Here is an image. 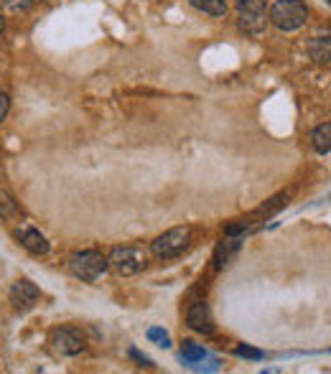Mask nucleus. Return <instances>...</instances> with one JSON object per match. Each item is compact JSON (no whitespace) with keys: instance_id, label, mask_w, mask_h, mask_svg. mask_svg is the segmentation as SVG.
I'll list each match as a JSON object with an SVG mask.
<instances>
[{"instance_id":"obj_1","label":"nucleus","mask_w":331,"mask_h":374,"mask_svg":"<svg viewBox=\"0 0 331 374\" xmlns=\"http://www.w3.org/2000/svg\"><path fill=\"white\" fill-rule=\"evenodd\" d=\"M268 21L280 31H298L301 26H306L308 8L303 0H278L268 13Z\"/></svg>"},{"instance_id":"obj_2","label":"nucleus","mask_w":331,"mask_h":374,"mask_svg":"<svg viewBox=\"0 0 331 374\" xmlns=\"http://www.w3.org/2000/svg\"><path fill=\"white\" fill-rule=\"evenodd\" d=\"M107 267H110L107 258H105L102 252H97V249H82V252H74L69 258L71 275L84 283H95Z\"/></svg>"},{"instance_id":"obj_3","label":"nucleus","mask_w":331,"mask_h":374,"mask_svg":"<svg viewBox=\"0 0 331 374\" xmlns=\"http://www.w3.org/2000/svg\"><path fill=\"white\" fill-rule=\"evenodd\" d=\"M189 240H191L189 226H174V229H168V232H163L161 237H156V240L150 242V252L161 260H174L189 247Z\"/></svg>"},{"instance_id":"obj_4","label":"nucleus","mask_w":331,"mask_h":374,"mask_svg":"<svg viewBox=\"0 0 331 374\" xmlns=\"http://www.w3.org/2000/svg\"><path fill=\"white\" fill-rule=\"evenodd\" d=\"M240 6V28L250 36H260L268 24L265 0H237Z\"/></svg>"},{"instance_id":"obj_5","label":"nucleus","mask_w":331,"mask_h":374,"mask_svg":"<svg viewBox=\"0 0 331 374\" xmlns=\"http://www.w3.org/2000/svg\"><path fill=\"white\" fill-rule=\"evenodd\" d=\"M110 267L123 278H130V275L141 273L145 267V252L141 247H115L107 258Z\"/></svg>"},{"instance_id":"obj_6","label":"nucleus","mask_w":331,"mask_h":374,"mask_svg":"<svg viewBox=\"0 0 331 374\" xmlns=\"http://www.w3.org/2000/svg\"><path fill=\"white\" fill-rule=\"evenodd\" d=\"M51 344L64 357H77L84 351V336L79 334L77 328H56L51 334Z\"/></svg>"},{"instance_id":"obj_7","label":"nucleus","mask_w":331,"mask_h":374,"mask_svg":"<svg viewBox=\"0 0 331 374\" xmlns=\"http://www.w3.org/2000/svg\"><path fill=\"white\" fill-rule=\"evenodd\" d=\"M8 296H10V303H13L16 311H31L33 305H36V301L41 298V290L36 288L31 280L21 278V280L13 283V288H10Z\"/></svg>"},{"instance_id":"obj_8","label":"nucleus","mask_w":331,"mask_h":374,"mask_svg":"<svg viewBox=\"0 0 331 374\" xmlns=\"http://www.w3.org/2000/svg\"><path fill=\"white\" fill-rule=\"evenodd\" d=\"M186 326L191 331H197V334H214V319L209 305L202 303V301L189 305V311H186Z\"/></svg>"},{"instance_id":"obj_9","label":"nucleus","mask_w":331,"mask_h":374,"mask_svg":"<svg viewBox=\"0 0 331 374\" xmlns=\"http://www.w3.org/2000/svg\"><path fill=\"white\" fill-rule=\"evenodd\" d=\"M16 240L24 244L31 255H46L48 252V240L39 229H33V226H24V229H18L16 232Z\"/></svg>"},{"instance_id":"obj_10","label":"nucleus","mask_w":331,"mask_h":374,"mask_svg":"<svg viewBox=\"0 0 331 374\" xmlns=\"http://www.w3.org/2000/svg\"><path fill=\"white\" fill-rule=\"evenodd\" d=\"M308 54L316 64H331V36H316L308 41Z\"/></svg>"},{"instance_id":"obj_11","label":"nucleus","mask_w":331,"mask_h":374,"mask_svg":"<svg viewBox=\"0 0 331 374\" xmlns=\"http://www.w3.org/2000/svg\"><path fill=\"white\" fill-rule=\"evenodd\" d=\"M311 145H314L316 153H331V123L319 125L314 133H311Z\"/></svg>"},{"instance_id":"obj_12","label":"nucleus","mask_w":331,"mask_h":374,"mask_svg":"<svg viewBox=\"0 0 331 374\" xmlns=\"http://www.w3.org/2000/svg\"><path fill=\"white\" fill-rule=\"evenodd\" d=\"M191 8L209 13V16H224L227 13V0H189Z\"/></svg>"},{"instance_id":"obj_13","label":"nucleus","mask_w":331,"mask_h":374,"mask_svg":"<svg viewBox=\"0 0 331 374\" xmlns=\"http://www.w3.org/2000/svg\"><path fill=\"white\" fill-rule=\"evenodd\" d=\"M206 359V351L194 341H184L181 344V362L184 364H197V362H204Z\"/></svg>"},{"instance_id":"obj_14","label":"nucleus","mask_w":331,"mask_h":374,"mask_svg":"<svg viewBox=\"0 0 331 374\" xmlns=\"http://www.w3.org/2000/svg\"><path fill=\"white\" fill-rule=\"evenodd\" d=\"M18 214V206L13 202V196L6 194L3 188H0V217H16Z\"/></svg>"},{"instance_id":"obj_15","label":"nucleus","mask_w":331,"mask_h":374,"mask_svg":"<svg viewBox=\"0 0 331 374\" xmlns=\"http://www.w3.org/2000/svg\"><path fill=\"white\" fill-rule=\"evenodd\" d=\"M3 8L8 13H26V10L33 8V0H3Z\"/></svg>"},{"instance_id":"obj_16","label":"nucleus","mask_w":331,"mask_h":374,"mask_svg":"<svg viewBox=\"0 0 331 374\" xmlns=\"http://www.w3.org/2000/svg\"><path fill=\"white\" fill-rule=\"evenodd\" d=\"M148 339H150V341H156L158 346H163V349H168V346H171V336L166 334L163 328H158V326L148 328Z\"/></svg>"},{"instance_id":"obj_17","label":"nucleus","mask_w":331,"mask_h":374,"mask_svg":"<svg viewBox=\"0 0 331 374\" xmlns=\"http://www.w3.org/2000/svg\"><path fill=\"white\" fill-rule=\"evenodd\" d=\"M235 354H237V357H244V359H253V362H260V359H265V354H262L260 349H253V346H244V344L235 346Z\"/></svg>"},{"instance_id":"obj_18","label":"nucleus","mask_w":331,"mask_h":374,"mask_svg":"<svg viewBox=\"0 0 331 374\" xmlns=\"http://www.w3.org/2000/svg\"><path fill=\"white\" fill-rule=\"evenodd\" d=\"M8 109H10V100L6 92H0V123L8 117Z\"/></svg>"},{"instance_id":"obj_19","label":"nucleus","mask_w":331,"mask_h":374,"mask_svg":"<svg viewBox=\"0 0 331 374\" xmlns=\"http://www.w3.org/2000/svg\"><path fill=\"white\" fill-rule=\"evenodd\" d=\"M130 357L135 359V362H141V366H153V362H150V357H145V354H141L138 349H130Z\"/></svg>"},{"instance_id":"obj_20","label":"nucleus","mask_w":331,"mask_h":374,"mask_svg":"<svg viewBox=\"0 0 331 374\" xmlns=\"http://www.w3.org/2000/svg\"><path fill=\"white\" fill-rule=\"evenodd\" d=\"M3 28H6V18L0 16V33H3Z\"/></svg>"},{"instance_id":"obj_21","label":"nucleus","mask_w":331,"mask_h":374,"mask_svg":"<svg viewBox=\"0 0 331 374\" xmlns=\"http://www.w3.org/2000/svg\"><path fill=\"white\" fill-rule=\"evenodd\" d=\"M326 3H331V0H326Z\"/></svg>"}]
</instances>
